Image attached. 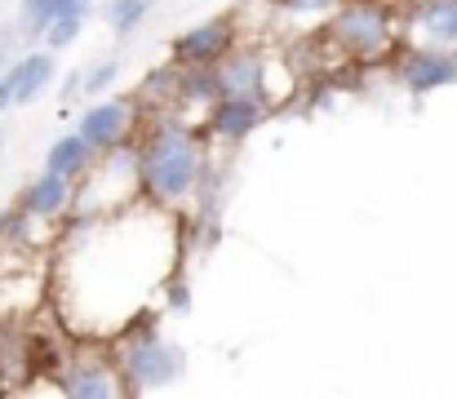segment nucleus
Here are the masks:
<instances>
[{"mask_svg":"<svg viewBox=\"0 0 457 399\" xmlns=\"http://www.w3.org/2000/svg\"><path fill=\"white\" fill-rule=\"evenodd\" d=\"M67 4H71V0H18V22H13L18 36H22V40H40L45 27H49Z\"/></svg>","mask_w":457,"mask_h":399,"instance_id":"18","label":"nucleus"},{"mask_svg":"<svg viewBox=\"0 0 457 399\" xmlns=\"http://www.w3.org/2000/svg\"><path fill=\"white\" fill-rule=\"evenodd\" d=\"M400 13L386 0H337L320 27V40L346 62H378L400 49Z\"/></svg>","mask_w":457,"mask_h":399,"instance_id":"3","label":"nucleus"},{"mask_svg":"<svg viewBox=\"0 0 457 399\" xmlns=\"http://www.w3.org/2000/svg\"><path fill=\"white\" fill-rule=\"evenodd\" d=\"M262 71H267V54L236 45L222 62H218V85L231 98H262Z\"/></svg>","mask_w":457,"mask_h":399,"instance_id":"11","label":"nucleus"},{"mask_svg":"<svg viewBox=\"0 0 457 399\" xmlns=\"http://www.w3.org/2000/svg\"><path fill=\"white\" fill-rule=\"evenodd\" d=\"M395 80L404 94L413 98H427L436 89H449L457 85V49H440V45H413L404 40L395 49Z\"/></svg>","mask_w":457,"mask_h":399,"instance_id":"7","label":"nucleus"},{"mask_svg":"<svg viewBox=\"0 0 457 399\" xmlns=\"http://www.w3.org/2000/svg\"><path fill=\"white\" fill-rule=\"evenodd\" d=\"M0 151H4V133H0Z\"/></svg>","mask_w":457,"mask_h":399,"instance_id":"25","label":"nucleus"},{"mask_svg":"<svg viewBox=\"0 0 457 399\" xmlns=\"http://www.w3.org/2000/svg\"><path fill=\"white\" fill-rule=\"evenodd\" d=\"M280 13H294V18H320V13H333L337 0H271Z\"/></svg>","mask_w":457,"mask_h":399,"instance_id":"21","label":"nucleus"},{"mask_svg":"<svg viewBox=\"0 0 457 399\" xmlns=\"http://www.w3.org/2000/svg\"><path fill=\"white\" fill-rule=\"evenodd\" d=\"M120 58H98L89 71H85V98H103V94H112L116 89V80H120Z\"/></svg>","mask_w":457,"mask_h":399,"instance_id":"19","label":"nucleus"},{"mask_svg":"<svg viewBox=\"0 0 457 399\" xmlns=\"http://www.w3.org/2000/svg\"><path fill=\"white\" fill-rule=\"evenodd\" d=\"M240 18L245 13H213L169 40V58L182 67H218L240 45Z\"/></svg>","mask_w":457,"mask_h":399,"instance_id":"5","label":"nucleus"},{"mask_svg":"<svg viewBox=\"0 0 457 399\" xmlns=\"http://www.w3.org/2000/svg\"><path fill=\"white\" fill-rule=\"evenodd\" d=\"M182 67V62H178ZM222 98V85H218V67H182L178 76V112H209L213 103Z\"/></svg>","mask_w":457,"mask_h":399,"instance_id":"14","label":"nucleus"},{"mask_svg":"<svg viewBox=\"0 0 457 399\" xmlns=\"http://www.w3.org/2000/svg\"><path fill=\"white\" fill-rule=\"evenodd\" d=\"M98 155L103 151H94V142L85 137L80 129L62 133V137H54L49 142V151H45V169H54V173H62V178H71L76 187L89 178V169L98 164Z\"/></svg>","mask_w":457,"mask_h":399,"instance_id":"12","label":"nucleus"},{"mask_svg":"<svg viewBox=\"0 0 457 399\" xmlns=\"http://www.w3.org/2000/svg\"><path fill=\"white\" fill-rule=\"evenodd\" d=\"M58 395H71V399H116L125 395V382L116 373V360L103 346H80L71 351V360L62 364L58 373Z\"/></svg>","mask_w":457,"mask_h":399,"instance_id":"6","label":"nucleus"},{"mask_svg":"<svg viewBox=\"0 0 457 399\" xmlns=\"http://www.w3.org/2000/svg\"><path fill=\"white\" fill-rule=\"evenodd\" d=\"M204 164H209V137L200 129V121H187V112L178 107L147 112V125L138 129L143 200H152L169 213H187Z\"/></svg>","mask_w":457,"mask_h":399,"instance_id":"1","label":"nucleus"},{"mask_svg":"<svg viewBox=\"0 0 457 399\" xmlns=\"http://www.w3.org/2000/svg\"><path fill=\"white\" fill-rule=\"evenodd\" d=\"M404 40L457 49V0H413L400 18Z\"/></svg>","mask_w":457,"mask_h":399,"instance_id":"10","label":"nucleus"},{"mask_svg":"<svg viewBox=\"0 0 457 399\" xmlns=\"http://www.w3.org/2000/svg\"><path fill=\"white\" fill-rule=\"evenodd\" d=\"M54 76H58V54H54V49L36 45V49L18 54V98H13V107L40 103V98L54 89Z\"/></svg>","mask_w":457,"mask_h":399,"instance_id":"13","label":"nucleus"},{"mask_svg":"<svg viewBox=\"0 0 457 399\" xmlns=\"http://www.w3.org/2000/svg\"><path fill=\"white\" fill-rule=\"evenodd\" d=\"M164 306H169L173 315H191V284H187L182 266L164 279Z\"/></svg>","mask_w":457,"mask_h":399,"instance_id":"20","label":"nucleus"},{"mask_svg":"<svg viewBox=\"0 0 457 399\" xmlns=\"http://www.w3.org/2000/svg\"><path fill=\"white\" fill-rule=\"evenodd\" d=\"M76 195H80V191H76L71 178H62V173H54V169L40 164V173L18 191L13 204H18L22 213H31L40 227H49V222H58V218H67V213L76 209Z\"/></svg>","mask_w":457,"mask_h":399,"instance_id":"9","label":"nucleus"},{"mask_svg":"<svg viewBox=\"0 0 457 399\" xmlns=\"http://www.w3.org/2000/svg\"><path fill=\"white\" fill-rule=\"evenodd\" d=\"M4 297H9V275L0 270V315H4Z\"/></svg>","mask_w":457,"mask_h":399,"instance_id":"24","label":"nucleus"},{"mask_svg":"<svg viewBox=\"0 0 457 399\" xmlns=\"http://www.w3.org/2000/svg\"><path fill=\"white\" fill-rule=\"evenodd\" d=\"M107 351L116 360V373L125 382V395H155L187 373V351L155 324L152 315H138L120 333L107 337Z\"/></svg>","mask_w":457,"mask_h":399,"instance_id":"2","label":"nucleus"},{"mask_svg":"<svg viewBox=\"0 0 457 399\" xmlns=\"http://www.w3.org/2000/svg\"><path fill=\"white\" fill-rule=\"evenodd\" d=\"M94 18V0H71L49 27H45V36H40V45L45 49H54V54H62V49H71L76 40H80V31H85V22Z\"/></svg>","mask_w":457,"mask_h":399,"instance_id":"16","label":"nucleus"},{"mask_svg":"<svg viewBox=\"0 0 457 399\" xmlns=\"http://www.w3.org/2000/svg\"><path fill=\"white\" fill-rule=\"evenodd\" d=\"M267 116H271V107H267L262 98H231V94H222V98L200 116V129H204L209 142L240 146V142H249L253 133L267 125Z\"/></svg>","mask_w":457,"mask_h":399,"instance_id":"8","label":"nucleus"},{"mask_svg":"<svg viewBox=\"0 0 457 399\" xmlns=\"http://www.w3.org/2000/svg\"><path fill=\"white\" fill-rule=\"evenodd\" d=\"M143 112L147 107L138 103V94H103V98H89V107L76 121V129L94 142V151H112V146L138 137Z\"/></svg>","mask_w":457,"mask_h":399,"instance_id":"4","label":"nucleus"},{"mask_svg":"<svg viewBox=\"0 0 457 399\" xmlns=\"http://www.w3.org/2000/svg\"><path fill=\"white\" fill-rule=\"evenodd\" d=\"M13 98H18V58L0 71V116L13 112Z\"/></svg>","mask_w":457,"mask_h":399,"instance_id":"22","label":"nucleus"},{"mask_svg":"<svg viewBox=\"0 0 457 399\" xmlns=\"http://www.w3.org/2000/svg\"><path fill=\"white\" fill-rule=\"evenodd\" d=\"M18 40H22V36H18V27H4V31H0V71L18 58Z\"/></svg>","mask_w":457,"mask_h":399,"instance_id":"23","label":"nucleus"},{"mask_svg":"<svg viewBox=\"0 0 457 399\" xmlns=\"http://www.w3.org/2000/svg\"><path fill=\"white\" fill-rule=\"evenodd\" d=\"M178 76H182V67H178L173 58H164V62L147 67L143 80H138V103H143L147 112L173 107V103H178Z\"/></svg>","mask_w":457,"mask_h":399,"instance_id":"15","label":"nucleus"},{"mask_svg":"<svg viewBox=\"0 0 457 399\" xmlns=\"http://www.w3.org/2000/svg\"><path fill=\"white\" fill-rule=\"evenodd\" d=\"M155 0H103V22L112 27L116 40H129L147 18H152Z\"/></svg>","mask_w":457,"mask_h":399,"instance_id":"17","label":"nucleus"}]
</instances>
